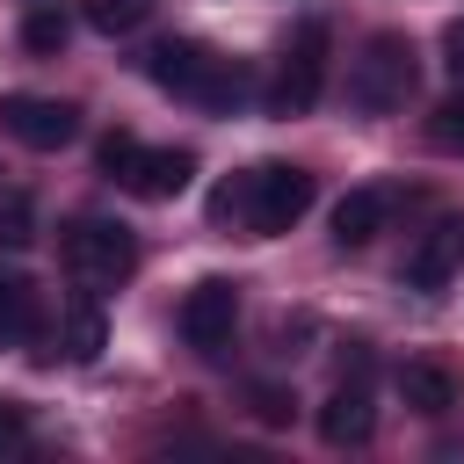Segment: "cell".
Returning a JSON list of instances; mask_svg holds the SVG:
<instances>
[{
	"mask_svg": "<svg viewBox=\"0 0 464 464\" xmlns=\"http://www.w3.org/2000/svg\"><path fill=\"white\" fill-rule=\"evenodd\" d=\"M304 210H312V174H304V167H283V160H268V167H254V174H239V181H225V188L210 196V218H218V225L239 218L254 239L290 232Z\"/></svg>",
	"mask_w": 464,
	"mask_h": 464,
	"instance_id": "cell-1",
	"label": "cell"
},
{
	"mask_svg": "<svg viewBox=\"0 0 464 464\" xmlns=\"http://www.w3.org/2000/svg\"><path fill=\"white\" fill-rule=\"evenodd\" d=\"M145 72H152V87L188 94V102H203V109H232V102L246 94V72H239L232 58L203 51L196 36H167V44H152V51H145Z\"/></svg>",
	"mask_w": 464,
	"mask_h": 464,
	"instance_id": "cell-2",
	"label": "cell"
},
{
	"mask_svg": "<svg viewBox=\"0 0 464 464\" xmlns=\"http://www.w3.org/2000/svg\"><path fill=\"white\" fill-rule=\"evenodd\" d=\"M413 72H420V65H413V44L392 36V29H377V36L362 44V58L348 65V102L370 109V116H392V109H406Z\"/></svg>",
	"mask_w": 464,
	"mask_h": 464,
	"instance_id": "cell-3",
	"label": "cell"
},
{
	"mask_svg": "<svg viewBox=\"0 0 464 464\" xmlns=\"http://www.w3.org/2000/svg\"><path fill=\"white\" fill-rule=\"evenodd\" d=\"M65 268H72V283L80 290H116L130 268H138V239H130V225H116V218H80V225H65Z\"/></svg>",
	"mask_w": 464,
	"mask_h": 464,
	"instance_id": "cell-4",
	"label": "cell"
},
{
	"mask_svg": "<svg viewBox=\"0 0 464 464\" xmlns=\"http://www.w3.org/2000/svg\"><path fill=\"white\" fill-rule=\"evenodd\" d=\"M0 130L29 152H58V145L80 138V109L51 102V94H0Z\"/></svg>",
	"mask_w": 464,
	"mask_h": 464,
	"instance_id": "cell-5",
	"label": "cell"
},
{
	"mask_svg": "<svg viewBox=\"0 0 464 464\" xmlns=\"http://www.w3.org/2000/svg\"><path fill=\"white\" fill-rule=\"evenodd\" d=\"M232 326H239V283L203 276V283L181 297V341H188L196 355H225V348H232Z\"/></svg>",
	"mask_w": 464,
	"mask_h": 464,
	"instance_id": "cell-6",
	"label": "cell"
},
{
	"mask_svg": "<svg viewBox=\"0 0 464 464\" xmlns=\"http://www.w3.org/2000/svg\"><path fill=\"white\" fill-rule=\"evenodd\" d=\"M319 87H326V22H304L290 58H283V72H276V87H268V109L276 116H304L319 102Z\"/></svg>",
	"mask_w": 464,
	"mask_h": 464,
	"instance_id": "cell-7",
	"label": "cell"
},
{
	"mask_svg": "<svg viewBox=\"0 0 464 464\" xmlns=\"http://www.w3.org/2000/svg\"><path fill=\"white\" fill-rule=\"evenodd\" d=\"M196 181V152H181V145H138V160H130V174H123V188L130 196H145V203H174L181 188Z\"/></svg>",
	"mask_w": 464,
	"mask_h": 464,
	"instance_id": "cell-8",
	"label": "cell"
},
{
	"mask_svg": "<svg viewBox=\"0 0 464 464\" xmlns=\"http://www.w3.org/2000/svg\"><path fill=\"white\" fill-rule=\"evenodd\" d=\"M464 261V218H442L420 232V246L406 254V290H442Z\"/></svg>",
	"mask_w": 464,
	"mask_h": 464,
	"instance_id": "cell-9",
	"label": "cell"
},
{
	"mask_svg": "<svg viewBox=\"0 0 464 464\" xmlns=\"http://www.w3.org/2000/svg\"><path fill=\"white\" fill-rule=\"evenodd\" d=\"M370 428H377L370 384H362V377L334 384V392H326V406H319V435H326L334 450H355V442H370Z\"/></svg>",
	"mask_w": 464,
	"mask_h": 464,
	"instance_id": "cell-10",
	"label": "cell"
},
{
	"mask_svg": "<svg viewBox=\"0 0 464 464\" xmlns=\"http://www.w3.org/2000/svg\"><path fill=\"white\" fill-rule=\"evenodd\" d=\"M384 225H392V188H348L334 203V239L341 246H370Z\"/></svg>",
	"mask_w": 464,
	"mask_h": 464,
	"instance_id": "cell-11",
	"label": "cell"
},
{
	"mask_svg": "<svg viewBox=\"0 0 464 464\" xmlns=\"http://www.w3.org/2000/svg\"><path fill=\"white\" fill-rule=\"evenodd\" d=\"M58 326H65V355H72V362H94V355L109 348V319H102V290H80V297L65 304V319H58Z\"/></svg>",
	"mask_w": 464,
	"mask_h": 464,
	"instance_id": "cell-12",
	"label": "cell"
},
{
	"mask_svg": "<svg viewBox=\"0 0 464 464\" xmlns=\"http://www.w3.org/2000/svg\"><path fill=\"white\" fill-rule=\"evenodd\" d=\"M36 334H44L36 283H29V276H0V348H14V341H36Z\"/></svg>",
	"mask_w": 464,
	"mask_h": 464,
	"instance_id": "cell-13",
	"label": "cell"
},
{
	"mask_svg": "<svg viewBox=\"0 0 464 464\" xmlns=\"http://www.w3.org/2000/svg\"><path fill=\"white\" fill-rule=\"evenodd\" d=\"M399 399H406L413 413L442 420V413L457 406V377H450V370H435V362H406V370H399Z\"/></svg>",
	"mask_w": 464,
	"mask_h": 464,
	"instance_id": "cell-14",
	"label": "cell"
},
{
	"mask_svg": "<svg viewBox=\"0 0 464 464\" xmlns=\"http://www.w3.org/2000/svg\"><path fill=\"white\" fill-rule=\"evenodd\" d=\"M65 36H72V14H65V7H29V22H22V51L51 58V51H65Z\"/></svg>",
	"mask_w": 464,
	"mask_h": 464,
	"instance_id": "cell-15",
	"label": "cell"
},
{
	"mask_svg": "<svg viewBox=\"0 0 464 464\" xmlns=\"http://www.w3.org/2000/svg\"><path fill=\"white\" fill-rule=\"evenodd\" d=\"M80 14H87V29H102V36H130V29L152 14V0H80Z\"/></svg>",
	"mask_w": 464,
	"mask_h": 464,
	"instance_id": "cell-16",
	"label": "cell"
},
{
	"mask_svg": "<svg viewBox=\"0 0 464 464\" xmlns=\"http://www.w3.org/2000/svg\"><path fill=\"white\" fill-rule=\"evenodd\" d=\"M0 239H7V246H29V239H36V210H29L22 188L0 196Z\"/></svg>",
	"mask_w": 464,
	"mask_h": 464,
	"instance_id": "cell-17",
	"label": "cell"
},
{
	"mask_svg": "<svg viewBox=\"0 0 464 464\" xmlns=\"http://www.w3.org/2000/svg\"><path fill=\"white\" fill-rule=\"evenodd\" d=\"M94 160H102V174H109V181H123V174H130V160H138V138H130V130H109V138L94 145Z\"/></svg>",
	"mask_w": 464,
	"mask_h": 464,
	"instance_id": "cell-18",
	"label": "cell"
},
{
	"mask_svg": "<svg viewBox=\"0 0 464 464\" xmlns=\"http://www.w3.org/2000/svg\"><path fill=\"white\" fill-rule=\"evenodd\" d=\"M254 413H261V420H268V428H283V420H290V413H297V399H290V392H283V384H254Z\"/></svg>",
	"mask_w": 464,
	"mask_h": 464,
	"instance_id": "cell-19",
	"label": "cell"
},
{
	"mask_svg": "<svg viewBox=\"0 0 464 464\" xmlns=\"http://www.w3.org/2000/svg\"><path fill=\"white\" fill-rule=\"evenodd\" d=\"M428 138H435L442 152H464V102H450V109H435V123H428Z\"/></svg>",
	"mask_w": 464,
	"mask_h": 464,
	"instance_id": "cell-20",
	"label": "cell"
},
{
	"mask_svg": "<svg viewBox=\"0 0 464 464\" xmlns=\"http://www.w3.org/2000/svg\"><path fill=\"white\" fill-rule=\"evenodd\" d=\"M29 442V420H22V406H0V457H14Z\"/></svg>",
	"mask_w": 464,
	"mask_h": 464,
	"instance_id": "cell-21",
	"label": "cell"
},
{
	"mask_svg": "<svg viewBox=\"0 0 464 464\" xmlns=\"http://www.w3.org/2000/svg\"><path fill=\"white\" fill-rule=\"evenodd\" d=\"M442 51H450V80L464 87V22H450V29H442Z\"/></svg>",
	"mask_w": 464,
	"mask_h": 464,
	"instance_id": "cell-22",
	"label": "cell"
}]
</instances>
